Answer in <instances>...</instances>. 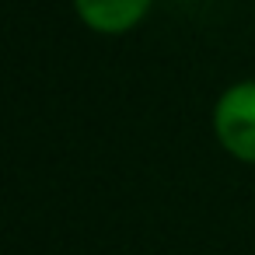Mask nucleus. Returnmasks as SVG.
<instances>
[{
  "instance_id": "nucleus-1",
  "label": "nucleus",
  "mask_w": 255,
  "mask_h": 255,
  "mask_svg": "<svg viewBox=\"0 0 255 255\" xmlns=\"http://www.w3.org/2000/svg\"><path fill=\"white\" fill-rule=\"evenodd\" d=\"M213 129L220 143L238 157L255 164V81L234 84L213 112Z\"/></svg>"
},
{
  "instance_id": "nucleus-2",
  "label": "nucleus",
  "mask_w": 255,
  "mask_h": 255,
  "mask_svg": "<svg viewBox=\"0 0 255 255\" xmlns=\"http://www.w3.org/2000/svg\"><path fill=\"white\" fill-rule=\"evenodd\" d=\"M74 4H77L81 18H84L91 28L112 35V32L133 28V25L147 14L150 0H74Z\"/></svg>"
}]
</instances>
